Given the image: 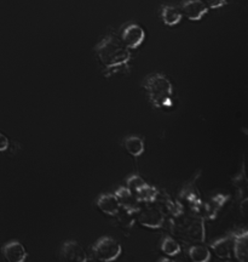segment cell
<instances>
[{
    "label": "cell",
    "mask_w": 248,
    "mask_h": 262,
    "mask_svg": "<svg viewBox=\"0 0 248 262\" xmlns=\"http://www.w3.org/2000/svg\"><path fill=\"white\" fill-rule=\"evenodd\" d=\"M94 56L107 77L129 67L131 50L115 34H108L94 47Z\"/></svg>",
    "instance_id": "1"
},
{
    "label": "cell",
    "mask_w": 248,
    "mask_h": 262,
    "mask_svg": "<svg viewBox=\"0 0 248 262\" xmlns=\"http://www.w3.org/2000/svg\"><path fill=\"white\" fill-rule=\"evenodd\" d=\"M149 102L158 110H169L173 106L175 89L171 80L162 73L146 75L142 83Z\"/></svg>",
    "instance_id": "2"
},
{
    "label": "cell",
    "mask_w": 248,
    "mask_h": 262,
    "mask_svg": "<svg viewBox=\"0 0 248 262\" xmlns=\"http://www.w3.org/2000/svg\"><path fill=\"white\" fill-rule=\"evenodd\" d=\"M172 232L187 243H204L206 238L204 219L194 212L191 215L182 212L172 217Z\"/></svg>",
    "instance_id": "3"
},
{
    "label": "cell",
    "mask_w": 248,
    "mask_h": 262,
    "mask_svg": "<svg viewBox=\"0 0 248 262\" xmlns=\"http://www.w3.org/2000/svg\"><path fill=\"white\" fill-rule=\"evenodd\" d=\"M93 256L98 261L110 262L116 260L122 253V248L119 242L113 237H102L92 245Z\"/></svg>",
    "instance_id": "4"
},
{
    "label": "cell",
    "mask_w": 248,
    "mask_h": 262,
    "mask_svg": "<svg viewBox=\"0 0 248 262\" xmlns=\"http://www.w3.org/2000/svg\"><path fill=\"white\" fill-rule=\"evenodd\" d=\"M154 204V203H153ZM137 214V221L146 228L158 229L165 224V214L155 204H146L144 208L139 209Z\"/></svg>",
    "instance_id": "5"
},
{
    "label": "cell",
    "mask_w": 248,
    "mask_h": 262,
    "mask_svg": "<svg viewBox=\"0 0 248 262\" xmlns=\"http://www.w3.org/2000/svg\"><path fill=\"white\" fill-rule=\"evenodd\" d=\"M230 199V195L224 194V193H217L213 196H211L207 202H202L200 208L195 214L201 216L202 219L207 220H214L217 217L221 208L227 204V202Z\"/></svg>",
    "instance_id": "6"
},
{
    "label": "cell",
    "mask_w": 248,
    "mask_h": 262,
    "mask_svg": "<svg viewBox=\"0 0 248 262\" xmlns=\"http://www.w3.org/2000/svg\"><path fill=\"white\" fill-rule=\"evenodd\" d=\"M120 39L123 41L130 50H135L143 44L145 39V32L141 26L137 24H127L122 28Z\"/></svg>",
    "instance_id": "7"
},
{
    "label": "cell",
    "mask_w": 248,
    "mask_h": 262,
    "mask_svg": "<svg viewBox=\"0 0 248 262\" xmlns=\"http://www.w3.org/2000/svg\"><path fill=\"white\" fill-rule=\"evenodd\" d=\"M60 258L61 260L78 262H85L89 260L83 245L78 243L77 241H66L62 243L60 249Z\"/></svg>",
    "instance_id": "8"
},
{
    "label": "cell",
    "mask_w": 248,
    "mask_h": 262,
    "mask_svg": "<svg viewBox=\"0 0 248 262\" xmlns=\"http://www.w3.org/2000/svg\"><path fill=\"white\" fill-rule=\"evenodd\" d=\"M181 12L190 21H200L208 12V8L204 0H183Z\"/></svg>",
    "instance_id": "9"
},
{
    "label": "cell",
    "mask_w": 248,
    "mask_h": 262,
    "mask_svg": "<svg viewBox=\"0 0 248 262\" xmlns=\"http://www.w3.org/2000/svg\"><path fill=\"white\" fill-rule=\"evenodd\" d=\"M197 176H195V178L190 180L188 183H185L181 191L182 201L188 203L189 206H190V210L194 212V214L197 211V209L200 208V205L202 204L200 192H199V189L196 187Z\"/></svg>",
    "instance_id": "10"
},
{
    "label": "cell",
    "mask_w": 248,
    "mask_h": 262,
    "mask_svg": "<svg viewBox=\"0 0 248 262\" xmlns=\"http://www.w3.org/2000/svg\"><path fill=\"white\" fill-rule=\"evenodd\" d=\"M233 235V253L235 257L240 262L247 261V243H248V232L246 228L237 229V231L231 232Z\"/></svg>",
    "instance_id": "11"
},
{
    "label": "cell",
    "mask_w": 248,
    "mask_h": 262,
    "mask_svg": "<svg viewBox=\"0 0 248 262\" xmlns=\"http://www.w3.org/2000/svg\"><path fill=\"white\" fill-rule=\"evenodd\" d=\"M2 254L9 262H23L27 258V250L18 241H10L2 248Z\"/></svg>",
    "instance_id": "12"
},
{
    "label": "cell",
    "mask_w": 248,
    "mask_h": 262,
    "mask_svg": "<svg viewBox=\"0 0 248 262\" xmlns=\"http://www.w3.org/2000/svg\"><path fill=\"white\" fill-rule=\"evenodd\" d=\"M96 206L98 208L101 212L108 216H115L121 209L119 201H117L116 195L113 193H102L96 198Z\"/></svg>",
    "instance_id": "13"
},
{
    "label": "cell",
    "mask_w": 248,
    "mask_h": 262,
    "mask_svg": "<svg viewBox=\"0 0 248 262\" xmlns=\"http://www.w3.org/2000/svg\"><path fill=\"white\" fill-rule=\"evenodd\" d=\"M114 194L116 195L117 201H119L121 208L125 209L127 211L132 212V214H136V212L142 208V203L137 199V196L133 194V193L130 191L126 186L125 187L117 188Z\"/></svg>",
    "instance_id": "14"
},
{
    "label": "cell",
    "mask_w": 248,
    "mask_h": 262,
    "mask_svg": "<svg viewBox=\"0 0 248 262\" xmlns=\"http://www.w3.org/2000/svg\"><path fill=\"white\" fill-rule=\"evenodd\" d=\"M211 250L215 254V256L221 260H229L233 253V235L228 234L225 237L215 239L210 245Z\"/></svg>",
    "instance_id": "15"
},
{
    "label": "cell",
    "mask_w": 248,
    "mask_h": 262,
    "mask_svg": "<svg viewBox=\"0 0 248 262\" xmlns=\"http://www.w3.org/2000/svg\"><path fill=\"white\" fill-rule=\"evenodd\" d=\"M123 148L133 158H138L144 153V139L138 135H129L123 139Z\"/></svg>",
    "instance_id": "16"
},
{
    "label": "cell",
    "mask_w": 248,
    "mask_h": 262,
    "mask_svg": "<svg viewBox=\"0 0 248 262\" xmlns=\"http://www.w3.org/2000/svg\"><path fill=\"white\" fill-rule=\"evenodd\" d=\"M160 17H161L162 22L166 26L173 27V26H177L182 21L183 15L181 9L176 8L173 5H164L160 9Z\"/></svg>",
    "instance_id": "17"
},
{
    "label": "cell",
    "mask_w": 248,
    "mask_h": 262,
    "mask_svg": "<svg viewBox=\"0 0 248 262\" xmlns=\"http://www.w3.org/2000/svg\"><path fill=\"white\" fill-rule=\"evenodd\" d=\"M188 256L194 262H207L211 258V251L205 245L195 243L188 249Z\"/></svg>",
    "instance_id": "18"
},
{
    "label": "cell",
    "mask_w": 248,
    "mask_h": 262,
    "mask_svg": "<svg viewBox=\"0 0 248 262\" xmlns=\"http://www.w3.org/2000/svg\"><path fill=\"white\" fill-rule=\"evenodd\" d=\"M158 188H155L154 186L145 182L144 185L135 193V195L137 196V199H138L139 202L143 203V204H153V203L155 202L156 196H158Z\"/></svg>",
    "instance_id": "19"
},
{
    "label": "cell",
    "mask_w": 248,
    "mask_h": 262,
    "mask_svg": "<svg viewBox=\"0 0 248 262\" xmlns=\"http://www.w3.org/2000/svg\"><path fill=\"white\" fill-rule=\"evenodd\" d=\"M160 249L165 255H167L168 257L176 256L182 251L181 244L171 235H164L160 241Z\"/></svg>",
    "instance_id": "20"
},
{
    "label": "cell",
    "mask_w": 248,
    "mask_h": 262,
    "mask_svg": "<svg viewBox=\"0 0 248 262\" xmlns=\"http://www.w3.org/2000/svg\"><path fill=\"white\" fill-rule=\"evenodd\" d=\"M144 183V179H142V176L137 175V173H131V175L126 178V187L129 188L133 194H135Z\"/></svg>",
    "instance_id": "21"
},
{
    "label": "cell",
    "mask_w": 248,
    "mask_h": 262,
    "mask_svg": "<svg viewBox=\"0 0 248 262\" xmlns=\"http://www.w3.org/2000/svg\"><path fill=\"white\" fill-rule=\"evenodd\" d=\"M228 0H204L205 4L210 9H220L224 5H227Z\"/></svg>",
    "instance_id": "22"
},
{
    "label": "cell",
    "mask_w": 248,
    "mask_h": 262,
    "mask_svg": "<svg viewBox=\"0 0 248 262\" xmlns=\"http://www.w3.org/2000/svg\"><path fill=\"white\" fill-rule=\"evenodd\" d=\"M9 146H10L9 139L2 133V131H0V152H4V150L9 148Z\"/></svg>",
    "instance_id": "23"
}]
</instances>
